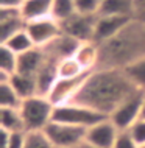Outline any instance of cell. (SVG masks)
<instances>
[{
	"instance_id": "1",
	"label": "cell",
	"mask_w": 145,
	"mask_h": 148,
	"mask_svg": "<svg viewBox=\"0 0 145 148\" xmlns=\"http://www.w3.org/2000/svg\"><path fill=\"white\" fill-rule=\"evenodd\" d=\"M137 89L120 69H95L70 103H78L109 119V115Z\"/></svg>"
},
{
	"instance_id": "2",
	"label": "cell",
	"mask_w": 145,
	"mask_h": 148,
	"mask_svg": "<svg viewBox=\"0 0 145 148\" xmlns=\"http://www.w3.org/2000/svg\"><path fill=\"white\" fill-rule=\"evenodd\" d=\"M145 56V23L133 17L131 22L109 41L100 44L97 69L125 70Z\"/></svg>"
},
{
	"instance_id": "3",
	"label": "cell",
	"mask_w": 145,
	"mask_h": 148,
	"mask_svg": "<svg viewBox=\"0 0 145 148\" xmlns=\"http://www.w3.org/2000/svg\"><path fill=\"white\" fill-rule=\"evenodd\" d=\"M25 123V131H44L47 125L53 120L55 105L48 100V97L36 95L22 101L19 108Z\"/></svg>"
},
{
	"instance_id": "4",
	"label": "cell",
	"mask_w": 145,
	"mask_h": 148,
	"mask_svg": "<svg viewBox=\"0 0 145 148\" xmlns=\"http://www.w3.org/2000/svg\"><path fill=\"white\" fill-rule=\"evenodd\" d=\"M106 119L108 117H104L100 112L89 109L83 105H78V103H66V105L55 106V114H53L55 122L67 123V125L84 128V130H87V128L94 126Z\"/></svg>"
},
{
	"instance_id": "5",
	"label": "cell",
	"mask_w": 145,
	"mask_h": 148,
	"mask_svg": "<svg viewBox=\"0 0 145 148\" xmlns=\"http://www.w3.org/2000/svg\"><path fill=\"white\" fill-rule=\"evenodd\" d=\"M86 131L87 130L84 128L52 120L44 130V133L55 148H78L86 139Z\"/></svg>"
},
{
	"instance_id": "6",
	"label": "cell",
	"mask_w": 145,
	"mask_h": 148,
	"mask_svg": "<svg viewBox=\"0 0 145 148\" xmlns=\"http://www.w3.org/2000/svg\"><path fill=\"white\" fill-rule=\"evenodd\" d=\"M144 97H145L144 90H136L134 94L130 95V97L109 115V120L114 123L119 131H128L140 119Z\"/></svg>"
},
{
	"instance_id": "7",
	"label": "cell",
	"mask_w": 145,
	"mask_h": 148,
	"mask_svg": "<svg viewBox=\"0 0 145 148\" xmlns=\"http://www.w3.org/2000/svg\"><path fill=\"white\" fill-rule=\"evenodd\" d=\"M98 16H89V14H81L75 13L70 16L67 21L61 22L63 33L78 39L80 42L86 41H94V33H95V25Z\"/></svg>"
},
{
	"instance_id": "8",
	"label": "cell",
	"mask_w": 145,
	"mask_h": 148,
	"mask_svg": "<svg viewBox=\"0 0 145 148\" xmlns=\"http://www.w3.org/2000/svg\"><path fill=\"white\" fill-rule=\"evenodd\" d=\"M27 31L31 36L34 45L42 49V47L48 45L53 39H56L63 33V27L56 19H53L50 16V17H44V19H39V21L28 22Z\"/></svg>"
},
{
	"instance_id": "9",
	"label": "cell",
	"mask_w": 145,
	"mask_h": 148,
	"mask_svg": "<svg viewBox=\"0 0 145 148\" xmlns=\"http://www.w3.org/2000/svg\"><path fill=\"white\" fill-rule=\"evenodd\" d=\"M91 72H87L86 75L78 78H59L58 81L55 83L53 89L48 94V100L53 103L55 106L59 105H66V103H70L72 100L76 97V94L80 92V89L83 87L86 78L89 77Z\"/></svg>"
},
{
	"instance_id": "10",
	"label": "cell",
	"mask_w": 145,
	"mask_h": 148,
	"mask_svg": "<svg viewBox=\"0 0 145 148\" xmlns=\"http://www.w3.org/2000/svg\"><path fill=\"white\" fill-rule=\"evenodd\" d=\"M131 19L133 17H128V16H98L94 33V41L97 44H103L109 41L131 22Z\"/></svg>"
},
{
	"instance_id": "11",
	"label": "cell",
	"mask_w": 145,
	"mask_h": 148,
	"mask_svg": "<svg viewBox=\"0 0 145 148\" xmlns=\"http://www.w3.org/2000/svg\"><path fill=\"white\" fill-rule=\"evenodd\" d=\"M119 133L120 131L115 128L114 123L109 119H106L94 126L87 128L84 142L91 143L94 147H98V148H112Z\"/></svg>"
},
{
	"instance_id": "12",
	"label": "cell",
	"mask_w": 145,
	"mask_h": 148,
	"mask_svg": "<svg viewBox=\"0 0 145 148\" xmlns=\"http://www.w3.org/2000/svg\"><path fill=\"white\" fill-rule=\"evenodd\" d=\"M80 42L78 39L72 38V36L66 34V33H61L56 39H53L48 45L42 47L44 53L47 55V58L53 59L56 62H61L64 59H69V58H74L76 50L80 47Z\"/></svg>"
},
{
	"instance_id": "13",
	"label": "cell",
	"mask_w": 145,
	"mask_h": 148,
	"mask_svg": "<svg viewBox=\"0 0 145 148\" xmlns=\"http://www.w3.org/2000/svg\"><path fill=\"white\" fill-rule=\"evenodd\" d=\"M27 28V21L23 19L21 10L14 8H0V44L6 42L14 34Z\"/></svg>"
},
{
	"instance_id": "14",
	"label": "cell",
	"mask_w": 145,
	"mask_h": 148,
	"mask_svg": "<svg viewBox=\"0 0 145 148\" xmlns=\"http://www.w3.org/2000/svg\"><path fill=\"white\" fill-rule=\"evenodd\" d=\"M45 59H47V56L44 53V50L39 49V47H34L33 50L19 55L17 72L16 73H22V75H28V77L36 78V75H38V72L44 66Z\"/></svg>"
},
{
	"instance_id": "15",
	"label": "cell",
	"mask_w": 145,
	"mask_h": 148,
	"mask_svg": "<svg viewBox=\"0 0 145 148\" xmlns=\"http://www.w3.org/2000/svg\"><path fill=\"white\" fill-rule=\"evenodd\" d=\"M47 56V55H45ZM58 64L53 59L47 58L44 66L41 67V70L36 75V84H38V94L42 97H48L50 90L53 89L55 83L59 79V73H58Z\"/></svg>"
},
{
	"instance_id": "16",
	"label": "cell",
	"mask_w": 145,
	"mask_h": 148,
	"mask_svg": "<svg viewBox=\"0 0 145 148\" xmlns=\"http://www.w3.org/2000/svg\"><path fill=\"white\" fill-rule=\"evenodd\" d=\"M74 58L86 72L95 70L100 62V44H97L95 41L81 42Z\"/></svg>"
},
{
	"instance_id": "17",
	"label": "cell",
	"mask_w": 145,
	"mask_h": 148,
	"mask_svg": "<svg viewBox=\"0 0 145 148\" xmlns=\"http://www.w3.org/2000/svg\"><path fill=\"white\" fill-rule=\"evenodd\" d=\"M52 3H53V0H25L23 5L21 6V13L27 23L44 17H50Z\"/></svg>"
},
{
	"instance_id": "18",
	"label": "cell",
	"mask_w": 145,
	"mask_h": 148,
	"mask_svg": "<svg viewBox=\"0 0 145 148\" xmlns=\"http://www.w3.org/2000/svg\"><path fill=\"white\" fill-rule=\"evenodd\" d=\"M0 130L8 133H27L21 111L14 108H0Z\"/></svg>"
},
{
	"instance_id": "19",
	"label": "cell",
	"mask_w": 145,
	"mask_h": 148,
	"mask_svg": "<svg viewBox=\"0 0 145 148\" xmlns=\"http://www.w3.org/2000/svg\"><path fill=\"white\" fill-rule=\"evenodd\" d=\"M10 83L13 86V89L17 92V95L23 100L36 97L38 94V84H36V78L34 77H28V75L22 73H14L10 78Z\"/></svg>"
},
{
	"instance_id": "20",
	"label": "cell",
	"mask_w": 145,
	"mask_h": 148,
	"mask_svg": "<svg viewBox=\"0 0 145 148\" xmlns=\"http://www.w3.org/2000/svg\"><path fill=\"white\" fill-rule=\"evenodd\" d=\"M98 16H134V0H103Z\"/></svg>"
},
{
	"instance_id": "21",
	"label": "cell",
	"mask_w": 145,
	"mask_h": 148,
	"mask_svg": "<svg viewBox=\"0 0 145 148\" xmlns=\"http://www.w3.org/2000/svg\"><path fill=\"white\" fill-rule=\"evenodd\" d=\"M19 56L8 47L0 44V81H10V78L17 72Z\"/></svg>"
},
{
	"instance_id": "22",
	"label": "cell",
	"mask_w": 145,
	"mask_h": 148,
	"mask_svg": "<svg viewBox=\"0 0 145 148\" xmlns=\"http://www.w3.org/2000/svg\"><path fill=\"white\" fill-rule=\"evenodd\" d=\"M2 45H5L8 47L11 51H14L16 55H22V53H27V51H30V50H33L34 49V42H33V39H31V36L28 34V31L27 28L21 31V33H17V34H14L13 38H10L6 42H3Z\"/></svg>"
},
{
	"instance_id": "23",
	"label": "cell",
	"mask_w": 145,
	"mask_h": 148,
	"mask_svg": "<svg viewBox=\"0 0 145 148\" xmlns=\"http://www.w3.org/2000/svg\"><path fill=\"white\" fill-rule=\"evenodd\" d=\"M22 105V98L13 89L10 81H0V108H14L19 109Z\"/></svg>"
},
{
	"instance_id": "24",
	"label": "cell",
	"mask_w": 145,
	"mask_h": 148,
	"mask_svg": "<svg viewBox=\"0 0 145 148\" xmlns=\"http://www.w3.org/2000/svg\"><path fill=\"white\" fill-rule=\"evenodd\" d=\"M75 13V0H53L52 3V17L56 19L59 23L67 21Z\"/></svg>"
},
{
	"instance_id": "25",
	"label": "cell",
	"mask_w": 145,
	"mask_h": 148,
	"mask_svg": "<svg viewBox=\"0 0 145 148\" xmlns=\"http://www.w3.org/2000/svg\"><path fill=\"white\" fill-rule=\"evenodd\" d=\"M58 73L59 78H78L86 75L87 72L80 66V62L75 58H69L58 64Z\"/></svg>"
},
{
	"instance_id": "26",
	"label": "cell",
	"mask_w": 145,
	"mask_h": 148,
	"mask_svg": "<svg viewBox=\"0 0 145 148\" xmlns=\"http://www.w3.org/2000/svg\"><path fill=\"white\" fill-rule=\"evenodd\" d=\"M125 72H126L128 78L133 81V84L145 92V56L139 59L137 62L131 64L130 67H126Z\"/></svg>"
},
{
	"instance_id": "27",
	"label": "cell",
	"mask_w": 145,
	"mask_h": 148,
	"mask_svg": "<svg viewBox=\"0 0 145 148\" xmlns=\"http://www.w3.org/2000/svg\"><path fill=\"white\" fill-rule=\"evenodd\" d=\"M23 148H55L44 131H30L25 137Z\"/></svg>"
},
{
	"instance_id": "28",
	"label": "cell",
	"mask_w": 145,
	"mask_h": 148,
	"mask_svg": "<svg viewBox=\"0 0 145 148\" xmlns=\"http://www.w3.org/2000/svg\"><path fill=\"white\" fill-rule=\"evenodd\" d=\"M2 134V148H23L27 133H8L0 130Z\"/></svg>"
},
{
	"instance_id": "29",
	"label": "cell",
	"mask_w": 145,
	"mask_h": 148,
	"mask_svg": "<svg viewBox=\"0 0 145 148\" xmlns=\"http://www.w3.org/2000/svg\"><path fill=\"white\" fill-rule=\"evenodd\" d=\"M102 3L103 0H75V8H76V13L98 16Z\"/></svg>"
},
{
	"instance_id": "30",
	"label": "cell",
	"mask_w": 145,
	"mask_h": 148,
	"mask_svg": "<svg viewBox=\"0 0 145 148\" xmlns=\"http://www.w3.org/2000/svg\"><path fill=\"white\" fill-rule=\"evenodd\" d=\"M128 133H130V136L134 139L136 143H137L139 147L145 145V120L139 119L137 122H136L134 125L128 130Z\"/></svg>"
},
{
	"instance_id": "31",
	"label": "cell",
	"mask_w": 145,
	"mask_h": 148,
	"mask_svg": "<svg viewBox=\"0 0 145 148\" xmlns=\"http://www.w3.org/2000/svg\"><path fill=\"white\" fill-rule=\"evenodd\" d=\"M112 148H140V147L136 143V140L130 136L128 131H120Z\"/></svg>"
},
{
	"instance_id": "32",
	"label": "cell",
	"mask_w": 145,
	"mask_h": 148,
	"mask_svg": "<svg viewBox=\"0 0 145 148\" xmlns=\"http://www.w3.org/2000/svg\"><path fill=\"white\" fill-rule=\"evenodd\" d=\"M134 19L145 23V0H134Z\"/></svg>"
},
{
	"instance_id": "33",
	"label": "cell",
	"mask_w": 145,
	"mask_h": 148,
	"mask_svg": "<svg viewBox=\"0 0 145 148\" xmlns=\"http://www.w3.org/2000/svg\"><path fill=\"white\" fill-rule=\"evenodd\" d=\"M25 0H0V8H14V10H21Z\"/></svg>"
},
{
	"instance_id": "34",
	"label": "cell",
	"mask_w": 145,
	"mask_h": 148,
	"mask_svg": "<svg viewBox=\"0 0 145 148\" xmlns=\"http://www.w3.org/2000/svg\"><path fill=\"white\" fill-rule=\"evenodd\" d=\"M78 148H98V147H94V145H91V143H87V142H83Z\"/></svg>"
},
{
	"instance_id": "35",
	"label": "cell",
	"mask_w": 145,
	"mask_h": 148,
	"mask_svg": "<svg viewBox=\"0 0 145 148\" xmlns=\"http://www.w3.org/2000/svg\"><path fill=\"white\" fill-rule=\"evenodd\" d=\"M140 119L145 120V97H144V101H142V111H140Z\"/></svg>"
},
{
	"instance_id": "36",
	"label": "cell",
	"mask_w": 145,
	"mask_h": 148,
	"mask_svg": "<svg viewBox=\"0 0 145 148\" xmlns=\"http://www.w3.org/2000/svg\"><path fill=\"white\" fill-rule=\"evenodd\" d=\"M140 148H145V145H142V147H140Z\"/></svg>"
}]
</instances>
